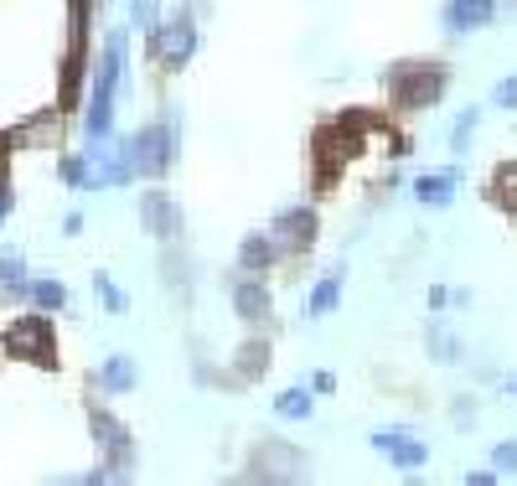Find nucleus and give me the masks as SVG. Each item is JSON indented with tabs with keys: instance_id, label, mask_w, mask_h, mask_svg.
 I'll use <instances>...</instances> for the list:
<instances>
[{
	"instance_id": "473e14b6",
	"label": "nucleus",
	"mask_w": 517,
	"mask_h": 486,
	"mask_svg": "<svg viewBox=\"0 0 517 486\" xmlns=\"http://www.w3.org/2000/svg\"><path fill=\"white\" fill-rule=\"evenodd\" d=\"M11 212H16V187H11V181H0V228H6Z\"/></svg>"
},
{
	"instance_id": "bb28decb",
	"label": "nucleus",
	"mask_w": 517,
	"mask_h": 486,
	"mask_svg": "<svg viewBox=\"0 0 517 486\" xmlns=\"http://www.w3.org/2000/svg\"><path fill=\"white\" fill-rule=\"evenodd\" d=\"M161 0H130V26H135V32L140 37H150V32H156V26H161Z\"/></svg>"
},
{
	"instance_id": "4c0bfd02",
	"label": "nucleus",
	"mask_w": 517,
	"mask_h": 486,
	"mask_svg": "<svg viewBox=\"0 0 517 486\" xmlns=\"http://www.w3.org/2000/svg\"><path fill=\"white\" fill-rule=\"evenodd\" d=\"M507 399H512V404H517V373H512V378H507Z\"/></svg>"
},
{
	"instance_id": "f704fd0d",
	"label": "nucleus",
	"mask_w": 517,
	"mask_h": 486,
	"mask_svg": "<svg viewBox=\"0 0 517 486\" xmlns=\"http://www.w3.org/2000/svg\"><path fill=\"white\" fill-rule=\"evenodd\" d=\"M430 311H450V285H435V290H430Z\"/></svg>"
},
{
	"instance_id": "393cba45",
	"label": "nucleus",
	"mask_w": 517,
	"mask_h": 486,
	"mask_svg": "<svg viewBox=\"0 0 517 486\" xmlns=\"http://www.w3.org/2000/svg\"><path fill=\"white\" fill-rule=\"evenodd\" d=\"M57 176H63V187H73V192H94V161H88V150L83 156H68Z\"/></svg>"
},
{
	"instance_id": "aec40b11",
	"label": "nucleus",
	"mask_w": 517,
	"mask_h": 486,
	"mask_svg": "<svg viewBox=\"0 0 517 486\" xmlns=\"http://www.w3.org/2000/svg\"><path fill=\"white\" fill-rule=\"evenodd\" d=\"M6 140H11V145H57V140H63V114H37V119H26V125H16Z\"/></svg>"
},
{
	"instance_id": "e433bc0d",
	"label": "nucleus",
	"mask_w": 517,
	"mask_h": 486,
	"mask_svg": "<svg viewBox=\"0 0 517 486\" xmlns=\"http://www.w3.org/2000/svg\"><path fill=\"white\" fill-rule=\"evenodd\" d=\"M466 481H471V486H497V481H502V476H497V471H471V476H466Z\"/></svg>"
},
{
	"instance_id": "dca6fc26",
	"label": "nucleus",
	"mask_w": 517,
	"mask_h": 486,
	"mask_svg": "<svg viewBox=\"0 0 517 486\" xmlns=\"http://www.w3.org/2000/svg\"><path fill=\"white\" fill-rule=\"evenodd\" d=\"M269 362H275V342H269V331H254V337L238 342V352H233V378L238 383H259L269 373Z\"/></svg>"
},
{
	"instance_id": "f3484780",
	"label": "nucleus",
	"mask_w": 517,
	"mask_h": 486,
	"mask_svg": "<svg viewBox=\"0 0 517 486\" xmlns=\"http://www.w3.org/2000/svg\"><path fill=\"white\" fill-rule=\"evenodd\" d=\"M83 78H88V47H68L63 57V78H57V114H73L83 104Z\"/></svg>"
},
{
	"instance_id": "1a4fd4ad",
	"label": "nucleus",
	"mask_w": 517,
	"mask_h": 486,
	"mask_svg": "<svg viewBox=\"0 0 517 486\" xmlns=\"http://www.w3.org/2000/svg\"><path fill=\"white\" fill-rule=\"evenodd\" d=\"M269 233H275V243H280V254L285 259H306L311 249H316V238H321V212L306 202V207H285V212H275V223H269Z\"/></svg>"
},
{
	"instance_id": "4be33fe9",
	"label": "nucleus",
	"mask_w": 517,
	"mask_h": 486,
	"mask_svg": "<svg viewBox=\"0 0 517 486\" xmlns=\"http://www.w3.org/2000/svg\"><path fill=\"white\" fill-rule=\"evenodd\" d=\"M414 197H419L424 207H450V202H455V171L419 176V181H414Z\"/></svg>"
},
{
	"instance_id": "72a5a7b5",
	"label": "nucleus",
	"mask_w": 517,
	"mask_h": 486,
	"mask_svg": "<svg viewBox=\"0 0 517 486\" xmlns=\"http://www.w3.org/2000/svg\"><path fill=\"white\" fill-rule=\"evenodd\" d=\"M450 419H455V424H471V419H476V404H471V399H455V404H450Z\"/></svg>"
},
{
	"instance_id": "f257e3e1",
	"label": "nucleus",
	"mask_w": 517,
	"mask_h": 486,
	"mask_svg": "<svg viewBox=\"0 0 517 486\" xmlns=\"http://www.w3.org/2000/svg\"><path fill=\"white\" fill-rule=\"evenodd\" d=\"M130 78V26H114L104 37V52H99V68H94V83L83 94V135L88 140H109L114 135V99Z\"/></svg>"
},
{
	"instance_id": "a878e982",
	"label": "nucleus",
	"mask_w": 517,
	"mask_h": 486,
	"mask_svg": "<svg viewBox=\"0 0 517 486\" xmlns=\"http://www.w3.org/2000/svg\"><path fill=\"white\" fill-rule=\"evenodd\" d=\"M94 290H99V300H104V311H109V316H125V311H130V295L119 290V285L104 275V269H94Z\"/></svg>"
},
{
	"instance_id": "c756f323",
	"label": "nucleus",
	"mask_w": 517,
	"mask_h": 486,
	"mask_svg": "<svg viewBox=\"0 0 517 486\" xmlns=\"http://www.w3.org/2000/svg\"><path fill=\"white\" fill-rule=\"evenodd\" d=\"M306 388L316 393V399H326V393H337V373H326V368H316V373L306 378Z\"/></svg>"
},
{
	"instance_id": "a211bd4d",
	"label": "nucleus",
	"mask_w": 517,
	"mask_h": 486,
	"mask_svg": "<svg viewBox=\"0 0 517 486\" xmlns=\"http://www.w3.org/2000/svg\"><path fill=\"white\" fill-rule=\"evenodd\" d=\"M342 285H347V269H331V275H321L316 290H311V300H306V321H321V316L337 311V306H342Z\"/></svg>"
},
{
	"instance_id": "5701e85b",
	"label": "nucleus",
	"mask_w": 517,
	"mask_h": 486,
	"mask_svg": "<svg viewBox=\"0 0 517 486\" xmlns=\"http://www.w3.org/2000/svg\"><path fill=\"white\" fill-rule=\"evenodd\" d=\"M424 347H430V357L440 362V368H455V362H461V342H455V331H445V326H430Z\"/></svg>"
},
{
	"instance_id": "7ed1b4c3",
	"label": "nucleus",
	"mask_w": 517,
	"mask_h": 486,
	"mask_svg": "<svg viewBox=\"0 0 517 486\" xmlns=\"http://www.w3.org/2000/svg\"><path fill=\"white\" fill-rule=\"evenodd\" d=\"M445 83H450V68L445 63H430V57H414V63H393L383 73V88H388V104L399 114H419V109H435L445 99Z\"/></svg>"
},
{
	"instance_id": "4468645a",
	"label": "nucleus",
	"mask_w": 517,
	"mask_h": 486,
	"mask_svg": "<svg viewBox=\"0 0 517 486\" xmlns=\"http://www.w3.org/2000/svg\"><path fill=\"white\" fill-rule=\"evenodd\" d=\"M192 280H197V269H192V254L181 249V238L176 243H161V285L187 306L192 300Z\"/></svg>"
},
{
	"instance_id": "ea45409f",
	"label": "nucleus",
	"mask_w": 517,
	"mask_h": 486,
	"mask_svg": "<svg viewBox=\"0 0 517 486\" xmlns=\"http://www.w3.org/2000/svg\"><path fill=\"white\" fill-rule=\"evenodd\" d=\"M507 16H517V0H507Z\"/></svg>"
},
{
	"instance_id": "2eb2a0df",
	"label": "nucleus",
	"mask_w": 517,
	"mask_h": 486,
	"mask_svg": "<svg viewBox=\"0 0 517 486\" xmlns=\"http://www.w3.org/2000/svg\"><path fill=\"white\" fill-rule=\"evenodd\" d=\"M368 445H373V450H383L399 471H414V466L430 461V445H424V440H409L404 430H373V435H368Z\"/></svg>"
},
{
	"instance_id": "39448f33",
	"label": "nucleus",
	"mask_w": 517,
	"mask_h": 486,
	"mask_svg": "<svg viewBox=\"0 0 517 486\" xmlns=\"http://www.w3.org/2000/svg\"><path fill=\"white\" fill-rule=\"evenodd\" d=\"M6 352L21 357V362H37V368H57V337H52L47 311L16 316V321L6 326Z\"/></svg>"
},
{
	"instance_id": "6ab92c4d",
	"label": "nucleus",
	"mask_w": 517,
	"mask_h": 486,
	"mask_svg": "<svg viewBox=\"0 0 517 486\" xmlns=\"http://www.w3.org/2000/svg\"><path fill=\"white\" fill-rule=\"evenodd\" d=\"M311 414H316V393H311L306 383L275 393V419H280V424H306Z\"/></svg>"
},
{
	"instance_id": "c9c22d12",
	"label": "nucleus",
	"mask_w": 517,
	"mask_h": 486,
	"mask_svg": "<svg viewBox=\"0 0 517 486\" xmlns=\"http://www.w3.org/2000/svg\"><path fill=\"white\" fill-rule=\"evenodd\" d=\"M63 233H68V238L83 233V212H68V218H63Z\"/></svg>"
},
{
	"instance_id": "cd10ccee",
	"label": "nucleus",
	"mask_w": 517,
	"mask_h": 486,
	"mask_svg": "<svg viewBox=\"0 0 517 486\" xmlns=\"http://www.w3.org/2000/svg\"><path fill=\"white\" fill-rule=\"evenodd\" d=\"M476 125H481V109H466V114H455V125H450V150H455V156H466V145H471Z\"/></svg>"
},
{
	"instance_id": "9b49d317",
	"label": "nucleus",
	"mask_w": 517,
	"mask_h": 486,
	"mask_svg": "<svg viewBox=\"0 0 517 486\" xmlns=\"http://www.w3.org/2000/svg\"><path fill=\"white\" fill-rule=\"evenodd\" d=\"M285 264V254H280V243H275V233H243V243H238V259H233V275H269V269H280Z\"/></svg>"
},
{
	"instance_id": "ddd939ff",
	"label": "nucleus",
	"mask_w": 517,
	"mask_h": 486,
	"mask_svg": "<svg viewBox=\"0 0 517 486\" xmlns=\"http://www.w3.org/2000/svg\"><path fill=\"white\" fill-rule=\"evenodd\" d=\"M88 388L109 393V399H119V393H135V388H140V362L125 357V352H114V357L99 362V373L88 378Z\"/></svg>"
},
{
	"instance_id": "c85d7f7f",
	"label": "nucleus",
	"mask_w": 517,
	"mask_h": 486,
	"mask_svg": "<svg viewBox=\"0 0 517 486\" xmlns=\"http://www.w3.org/2000/svg\"><path fill=\"white\" fill-rule=\"evenodd\" d=\"M492 471H497V476H517V440H502V445L492 450Z\"/></svg>"
},
{
	"instance_id": "412c9836",
	"label": "nucleus",
	"mask_w": 517,
	"mask_h": 486,
	"mask_svg": "<svg viewBox=\"0 0 517 486\" xmlns=\"http://www.w3.org/2000/svg\"><path fill=\"white\" fill-rule=\"evenodd\" d=\"M0 290H6L11 300L32 295V275H26V259L16 249H0Z\"/></svg>"
},
{
	"instance_id": "f03ea898",
	"label": "nucleus",
	"mask_w": 517,
	"mask_h": 486,
	"mask_svg": "<svg viewBox=\"0 0 517 486\" xmlns=\"http://www.w3.org/2000/svg\"><path fill=\"white\" fill-rule=\"evenodd\" d=\"M119 156H125L135 181L171 176V166L181 156V119H176V109H161V119L140 125L135 135H119Z\"/></svg>"
},
{
	"instance_id": "0eeeda50",
	"label": "nucleus",
	"mask_w": 517,
	"mask_h": 486,
	"mask_svg": "<svg viewBox=\"0 0 517 486\" xmlns=\"http://www.w3.org/2000/svg\"><path fill=\"white\" fill-rule=\"evenodd\" d=\"M243 481H306V455L285 440H259L249 450Z\"/></svg>"
},
{
	"instance_id": "6e6552de",
	"label": "nucleus",
	"mask_w": 517,
	"mask_h": 486,
	"mask_svg": "<svg viewBox=\"0 0 517 486\" xmlns=\"http://www.w3.org/2000/svg\"><path fill=\"white\" fill-rule=\"evenodd\" d=\"M88 435H94V445L104 450V461L119 476H130V466H135V435L125 430V419H114L104 404L88 399Z\"/></svg>"
},
{
	"instance_id": "f8f14e48",
	"label": "nucleus",
	"mask_w": 517,
	"mask_h": 486,
	"mask_svg": "<svg viewBox=\"0 0 517 486\" xmlns=\"http://www.w3.org/2000/svg\"><path fill=\"white\" fill-rule=\"evenodd\" d=\"M497 0H445V32L450 37H471V32H486L497 21Z\"/></svg>"
},
{
	"instance_id": "423d86ee",
	"label": "nucleus",
	"mask_w": 517,
	"mask_h": 486,
	"mask_svg": "<svg viewBox=\"0 0 517 486\" xmlns=\"http://www.w3.org/2000/svg\"><path fill=\"white\" fill-rule=\"evenodd\" d=\"M135 218L156 243H176L181 233H187V212H181V202L166 187H145L135 197Z\"/></svg>"
},
{
	"instance_id": "b1692460",
	"label": "nucleus",
	"mask_w": 517,
	"mask_h": 486,
	"mask_svg": "<svg viewBox=\"0 0 517 486\" xmlns=\"http://www.w3.org/2000/svg\"><path fill=\"white\" fill-rule=\"evenodd\" d=\"M26 300H37V311H47V316H57L68 306V285L63 280H32V295Z\"/></svg>"
},
{
	"instance_id": "20e7f679",
	"label": "nucleus",
	"mask_w": 517,
	"mask_h": 486,
	"mask_svg": "<svg viewBox=\"0 0 517 486\" xmlns=\"http://www.w3.org/2000/svg\"><path fill=\"white\" fill-rule=\"evenodd\" d=\"M197 47H202V32H197V16L192 11L161 16V26L145 37V52H150V63H156L161 73H181L197 57Z\"/></svg>"
},
{
	"instance_id": "58836bf2",
	"label": "nucleus",
	"mask_w": 517,
	"mask_h": 486,
	"mask_svg": "<svg viewBox=\"0 0 517 486\" xmlns=\"http://www.w3.org/2000/svg\"><path fill=\"white\" fill-rule=\"evenodd\" d=\"M0 181H6V140H0Z\"/></svg>"
},
{
	"instance_id": "9d476101",
	"label": "nucleus",
	"mask_w": 517,
	"mask_h": 486,
	"mask_svg": "<svg viewBox=\"0 0 517 486\" xmlns=\"http://www.w3.org/2000/svg\"><path fill=\"white\" fill-rule=\"evenodd\" d=\"M233 311L249 331H275V290L264 275H233Z\"/></svg>"
},
{
	"instance_id": "2f4dec72",
	"label": "nucleus",
	"mask_w": 517,
	"mask_h": 486,
	"mask_svg": "<svg viewBox=\"0 0 517 486\" xmlns=\"http://www.w3.org/2000/svg\"><path fill=\"white\" fill-rule=\"evenodd\" d=\"M492 197H497V207H502V212H507V218H512V223H517V181H507V187H497V192H492Z\"/></svg>"
},
{
	"instance_id": "7c9ffc66",
	"label": "nucleus",
	"mask_w": 517,
	"mask_h": 486,
	"mask_svg": "<svg viewBox=\"0 0 517 486\" xmlns=\"http://www.w3.org/2000/svg\"><path fill=\"white\" fill-rule=\"evenodd\" d=\"M492 99H497L502 109H517V73H512V78H502V83L492 88Z\"/></svg>"
}]
</instances>
